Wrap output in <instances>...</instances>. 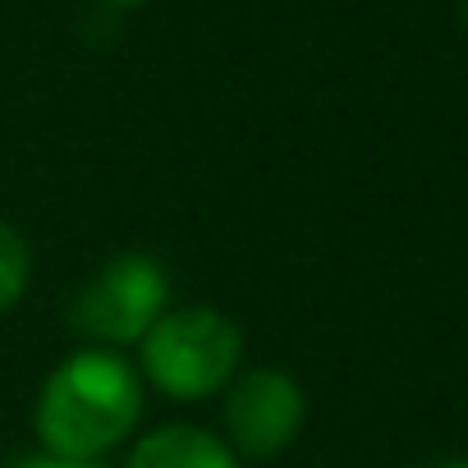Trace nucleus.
Here are the masks:
<instances>
[{
  "instance_id": "obj_6",
  "label": "nucleus",
  "mask_w": 468,
  "mask_h": 468,
  "mask_svg": "<svg viewBox=\"0 0 468 468\" xmlns=\"http://www.w3.org/2000/svg\"><path fill=\"white\" fill-rule=\"evenodd\" d=\"M28 276H33V249L24 239V229L0 216V313H10L24 299Z\"/></svg>"
},
{
  "instance_id": "obj_2",
  "label": "nucleus",
  "mask_w": 468,
  "mask_h": 468,
  "mask_svg": "<svg viewBox=\"0 0 468 468\" xmlns=\"http://www.w3.org/2000/svg\"><path fill=\"white\" fill-rule=\"evenodd\" d=\"M143 345V377L184 404H197L229 386L244 358V335L216 308H170L156 317V326L138 340Z\"/></svg>"
},
{
  "instance_id": "obj_5",
  "label": "nucleus",
  "mask_w": 468,
  "mask_h": 468,
  "mask_svg": "<svg viewBox=\"0 0 468 468\" xmlns=\"http://www.w3.org/2000/svg\"><path fill=\"white\" fill-rule=\"evenodd\" d=\"M124 468H239V454H234L220 436L179 422V427L147 431L129 450Z\"/></svg>"
},
{
  "instance_id": "obj_9",
  "label": "nucleus",
  "mask_w": 468,
  "mask_h": 468,
  "mask_svg": "<svg viewBox=\"0 0 468 468\" xmlns=\"http://www.w3.org/2000/svg\"><path fill=\"white\" fill-rule=\"evenodd\" d=\"M111 5H138V0H111Z\"/></svg>"
},
{
  "instance_id": "obj_4",
  "label": "nucleus",
  "mask_w": 468,
  "mask_h": 468,
  "mask_svg": "<svg viewBox=\"0 0 468 468\" xmlns=\"http://www.w3.org/2000/svg\"><path fill=\"white\" fill-rule=\"evenodd\" d=\"M308 399L303 386L281 367H249L234 372L225 386V445L249 459H276L294 445L303 427Z\"/></svg>"
},
{
  "instance_id": "obj_7",
  "label": "nucleus",
  "mask_w": 468,
  "mask_h": 468,
  "mask_svg": "<svg viewBox=\"0 0 468 468\" xmlns=\"http://www.w3.org/2000/svg\"><path fill=\"white\" fill-rule=\"evenodd\" d=\"M15 468H97V463H65V459H24Z\"/></svg>"
},
{
  "instance_id": "obj_3",
  "label": "nucleus",
  "mask_w": 468,
  "mask_h": 468,
  "mask_svg": "<svg viewBox=\"0 0 468 468\" xmlns=\"http://www.w3.org/2000/svg\"><path fill=\"white\" fill-rule=\"evenodd\" d=\"M165 294L170 285L152 253H120L83 281L69 303V326L88 340V349L138 345L165 313Z\"/></svg>"
},
{
  "instance_id": "obj_8",
  "label": "nucleus",
  "mask_w": 468,
  "mask_h": 468,
  "mask_svg": "<svg viewBox=\"0 0 468 468\" xmlns=\"http://www.w3.org/2000/svg\"><path fill=\"white\" fill-rule=\"evenodd\" d=\"M431 468H468V459H441V463H431Z\"/></svg>"
},
{
  "instance_id": "obj_10",
  "label": "nucleus",
  "mask_w": 468,
  "mask_h": 468,
  "mask_svg": "<svg viewBox=\"0 0 468 468\" xmlns=\"http://www.w3.org/2000/svg\"><path fill=\"white\" fill-rule=\"evenodd\" d=\"M463 24H468V0H463Z\"/></svg>"
},
{
  "instance_id": "obj_1",
  "label": "nucleus",
  "mask_w": 468,
  "mask_h": 468,
  "mask_svg": "<svg viewBox=\"0 0 468 468\" xmlns=\"http://www.w3.org/2000/svg\"><path fill=\"white\" fill-rule=\"evenodd\" d=\"M33 422L47 459L97 463L143 422V377L115 349H79L47 377Z\"/></svg>"
}]
</instances>
